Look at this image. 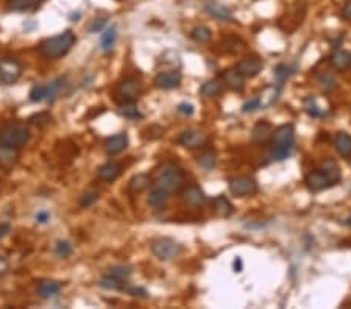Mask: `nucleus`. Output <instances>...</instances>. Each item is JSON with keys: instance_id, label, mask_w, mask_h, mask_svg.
<instances>
[{"instance_id": "1", "label": "nucleus", "mask_w": 351, "mask_h": 309, "mask_svg": "<svg viewBox=\"0 0 351 309\" xmlns=\"http://www.w3.org/2000/svg\"><path fill=\"white\" fill-rule=\"evenodd\" d=\"M295 145V128L291 123L278 127L272 133V150L270 158L273 161H284L291 156Z\"/></svg>"}, {"instance_id": "2", "label": "nucleus", "mask_w": 351, "mask_h": 309, "mask_svg": "<svg viewBox=\"0 0 351 309\" xmlns=\"http://www.w3.org/2000/svg\"><path fill=\"white\" fill-rule=\"evenodd\" d=\"M75 42H77V38L74 35V31L66 30L56 36H52L49 39L42 41L39 45V52L47 59H59L71 52V48L75 45Z\"/></svg>"}, {"instance_id": "3", "label": "nucleus", "mask_w": 351, "mask_h": 309, "mask_svg": "<svg viewBox=\"0 0 351 309\" xmlns=\"http://www.w3.org/2000/svg\"><path fill=\"white\" fill-rule=\"evenodd\" d=\"M184 172L180 166L173 164V162H166L156 172V183L159 188L166 189L169 194L177 192L184 184Z\"/></svg>"}, {"instance_id": "4", "label": "nucleus", "mask_w": 351, "mask_h": 309, "mask_svg": "<svg viewBox=\"0 0 351 309\" xmlns=\"http://www.w3.org/2000/svg\"><path fill=\"white\" fill-rule=\"evenodd\" d=\"M30 139V130L25 123H8L0 128V147L19 149Z\"/></svg>"}, {"instance_id": "5", "label": "nucleus", "mask_w": 351, "mask_h": 309, "mask_svg": "<svg viewBox=\"0 0 351 309\" xmlns=\"http://www.w3.org/2000/svg\"><path fill=\"white\" fill-rule=\"evenodd\" d=\"M152 253L161 261H172L181 255V245L170 237H158L152 242Z\"/></svg>"}, {"instance_id": "6", "label": "nucleus", "mask_w": 351, "mask_h": 309, "mask_svg": "<svg viewBox=\"0 0 351 309\" xmlns=\"http://www.w3.org/2000/svg\"><path fill=\"white\" fill-rule=\"evenodd\" d=\"M141 94V83L139 80H136L134 77H128L122 80L117 85L116 91H114V99L119 103H125V102H134Z\"/></svg>"}, {"instance_id": "7", "label": "nucleus", "mask_w": 351, "mask_h": 309, "mask_svg": "<svg viewBox=\"0 0 351 309\" xmlns=\"http://www.w3.org/2000/svg\"><path fill=\"white\" fill-rule=\"evenodd\" d=\"M22 77V64L13 58L0 61V85L8 86L16 83Z\"/></svg>"}, {"instance_id": "8", "label": "nucleus", "mask_w": 351, "mask_h": 309, "mask_svg": "<svg viewBox=\"0 0 351 309\" xmlns=\"http://www.w3.org/2000/svg\"><path fill=\"white\" fill-rule=\"evenodd\" d=\"M230 192L234 197H248V195H254L258 192V183L250 176H234L228 181Z\"/></svg>"}, {"instance_id": "9", "label": "nucleus", "mask_w": 351, "mask_h": 309, "mask_svg": "<svg viewBox=\"0 0 351 309\" xmlns=\"http://www.w3.org/2000/svg\"><path fill=\"white\" fill-rule=\"evenodd\" d=\"M181 83V74L178 71H166V72H159L155 77V86L164 91H170L178 88Z\"/></svg>"}, {"instance_id": "10", "label": "nucleus", "mask_w": 351, "mask_h": 309, "mask_svg": "<svg viewBox=\"0 0 351 309\" xmlns=\"http://www.w3.org/2000/svg\"><path fill=\"white\" fill-rule=\"evenodd\" d=\"M236 69L247 78H254L262 71V61L258 56H245L237 63Z\"/></svg>"}, {"instance_id": "11", "label": "nucleus", "mask_w": 351, "mask_h": 309, "mask_svg": "<svg viewBox=\"0 0 351 309\" xmlns=\"http://www.w3.org/2000/svg\"><path fill=\"white\" fill-rule=\"evenodd\" d=\"M178 144L186 149H200L206 144V135L198 130H186L180 135Z\"/></svg>"}, {"instance_id": "12", "label": "nucleus", "mask_w": 351, "mask_h": 309, "mask_svg": "<svg viewBox=\"0 0 351 309\" xmlns=\"http://www.w3.org/2000/svg\"><path fill=\"white\" fill-rule=\"evenodd\" d=\"M126 147H128V135L126 133H119L114 136H109L105 141V152L109 156H114V155L123 152Z\"/></svg>"}, {"instance_id": "13", "label": "nucleus", "mask_w": 351, "mask_h": 309, "mask_svg": "<svg viewBox=\"0 0 351 309\" xmlns=\"http://www.w3.org/2000/svg\"><path fill=\"white\" fill-rule=\"evenodd\" d=\"M306 186L312 191V192H318V191H323V189H328L331 188V181H329V178L320 170V169H317L315 172H311L306 175Z\"/></svg>"}, {"instance_id": "14", "label": "nucleus", "mask_w": 351, "mask_h": 309, "mask_svg": "<svg viewBox=\"0 0 351 309\" xmlns=\"http://www.w3.org/2000/svg\"><path fill=\"white\" fill-rule=\"evenodd\" d=\"M183 200L187 205H192V206H200L204 203L206 200V195L203 192V189L197 184H190L183 191Z\"/></svg>"}, {"instance_id": "15", "label": "nucleus", "mask_w": 351, "mask_h": 309, "mask_svg": "<svg viewBox=\"0 0 351 309\" xmlns=\"http://www.w3.org/2000/svg\"><path fill=\"white\" fill-rule=\"evenodd\" d=\"M318 169H320L329 178V181H331L332 186L339 184V181H340V169H339V164L336 161L331 159V158H326V159H323L320 162Z\"/></svg>"}, {"instance_id": "16", "label": "nucleus", "mask_w": 351, "mask_h": 309, "mask_svg": "<svg viewBox=\"0 0 351 309\" xmlns=\"http://www.w3.org/2000/svg\"><path fill=\"white\" fill-rule=\"evenodd\" d=\"M223 80L230 89L236 91V92H241L245 88V77L239 72L237 69H228L223 72Z\"/></svg>"}, {"instance_id": "17", "label": "nucleus", "mask_w": 351, "mask_h": 309, "mask_svg": "<svg viewBox=\"0 0 351 309\" xmlns=\"http://www.w3.org/2000/svg\"><path fill=\"white\" fill-rule=\"evenodd\" d=\"M169 192L166 191V189H163V188H155L152 192H150V195H149V199H147V203H149V206H152L153 209H163L166 205H167V202H169Z\"/></svg>"}, {"instance_id": "18", "label": "nucleus", "mask_w": 351, "mask_h": 309, "mask_svg": "<svg viewBox=\"0 0 351 309\" xmlns=\"http://www.w3.org/2000/svg\"><path fill=\"white\" fill-rule=\"evenodd\" d=\"M272 125L268 122H258L256 125L253 127V132H251V139L258 144H264L267 142L270 138H272Z\"/></svg>"}, {"instance_id": "19", "label": "nucleus", "mask_w": 351, "mask_h": 309, "mask_svg": "<svg viewBox=\"0 0 351 309\" xmlns=\"http://www.w3.org/2000/svg\"><path fill=\"white\" fill-rule=\"evenodd\" d=\"M329 61H331V66L334 69L339 71V72H343L348 68H351V53L346 50H336L331 55Z\"/></svg>"}, {"instance_id": "20", "label": "nucleus", "mask_w": 351, "mask_h": 309, "mask_svg": "<svg viewBox=\"0 0 351 309\" xmlns=\"http://www.w3.org/2000/svg\"><path fill=\"white\" fill-rule=\"evenodd\" d=\"M120 172H122V169L117 162H105V164L99 169V178L102 181L113 183L114 180L119 178Z\"/></svg>"}, {"instance_id": "21", "label": "nucleus", "mask_w": 351, "mask_h": 309, "mask_svg": "<svg viewBox=\"0 0 351 309\" xmlns=\"http://www.w3.org/2000/svg\"><path fill=\"white\" fill-rule=\"evenodd\" d=\"M213 209L214 213L220 217H230L234 213V206L231 202L225 197V195H217L213 200Z\"/></svg>"}, {"instance_id": "22", "label": "nucleus", "mask_w": 351, "mask_h": 309, "mask_svg": "<svg viewBox=\"0 0 351 309\" xmlns=\"http://www.w3.org/2000/svg\"><path fill=\"white\" fill-rule=\"evenodd\" d=\"M206 13H208L209 16H213L214 19H219V21H223V22H230L233 21V13L230 8H227L225 5H220V4H208L206 5Z\"/></svg>"}, {"instance_id": "23", "label": "nucleus", "mask_w": 351, "mask_h": 309, "mask_svg": "<svg viewBox=\"0 0 351 309\" xmlns=\"http://www.w3.org/2000/svg\"><path fill=\"white\" fill-rule=\"evenodd\" d=\"M334 147L343 158H351V136L346 133H337L334 138Z\"/></svg>"}, {"instance_id": "24", "label": "nucleus", "mask_w": 351, "mask_h": 309, "mask_svg": "<svg viewBox=\"0 0 351 309\" xmlns=\"http://www.w3.org/2000/svg\"><path fill=\"white\" fill-rule=\"evenodd\" d=\"M150 183H152L150 175H147V173H137V175H134L131 180H130L128 189L133 194H139L142 191H146L150 186Z\"/></svg>"}, {"instance_id": "25", "label": "nucleus", "mask_w": 351, "mask_h": 309, "mask_svg": "<svg viewBox=\"0 0 351 309\" xmlns=\"http://www.w3.org/2000/svg\"><path fill=\"white\" fill-rule=\"evenodd\" d=\"M41 0H8L7 2V8L10 11H16V13H22V11H30L39 7Z\"/></svg>"}, {"instance_id": "26", "label": "nucleus", "mask_w": 351, "mask_h": 309, "mask_svg": "<svg viewBox=\"0 0 351 309\" xmlns=\"http://www.w3.org/2000/svg\"><path fill=\"white\" fill-rule=\"evenodd\" d=\"M117 114L125 117V119H130V120H136V119H142V114L139 108L136 106L134 102H125L120 103L117 108Z\"/></svg>"}, {"instance_id": "27", "label": "nucleus", "mask_w": 351, "mask_h": 309, "mask_svg": "<svg viewBox=\"0 0 351 309\" xmlns=\"http://www.w3.org/2000/svg\"><path fill=\"white\" fill-rule=\"evenodd\" d=\"M61 289V284L58 281H52V280H45L41 281L38 286V294L42 298H52L55 295H58V292Z\"/></svg>"}, {"instance_id": "28", "label": "nucleus", "mask_w": 351, "mask_h": 309, "mask_svg": "<svg viewBox=\"0 0 351 309\" xmlns=\"http://www.w3.org/2000/svg\"><path fill=\"white\" fill-rule=\"evenodd\" d=\"M116 38H117L116 27L113 25V27L106 28L102 33V38H100V48H102V50H105V52L111 50V48H113L114 44H116Z\"/></svg>"}, {"instance_id": "29", "label": "nucleus", "mask_w": 351, "mask_h": 309, "mask_svg": "<svg viewBox=\"0 0 351 309\" xmlns=\"http://www.w3.org/2000/svg\"><path fill=\"white\" fill-rule=\"evenodd\" d=\"M190 38H192L195 42L206 44V42L211 41L213 31H211L208 27H206V25H197L195 28H192V31H190Z\"/></svg>"}, {"instance_id": "30", "label": "nucleus", "mask_w": 351, "mask_h": 309, "mask_svg": "<svg viewBox=\"0 0 351 309\" xmlns=\"http://www.w3.org/2000/svg\"><path fill=\"white\" fill-rule=\"evenodd\" d=\"M18 161V153L14 149L10 147H0V166L4 169H10Z\"/></svg>"}, {"instance_id": "31", "label": "nucleus", "mask_w": 351, "mask_h": 309, "mask_svg": "<svg viewBox=\"0 0 351 309\" xmlns=\"http://www.w3.org/2000/svg\"><path fill=\"white\" fill-rule=\"evenodd\" d=\"M64 85H66V78H64V77H59V78L53 80L52 83L45 85V86H47V99H45V100L53 102V100L56 99V97H58L59 91L62 89V86H64Z\"/></svg>"}, {"instance_id": "32", "label": "nucleus", "mask_w": 351, "mask_h": 309, "mask_svg": "<svg viewBox=\"0 0 351 309\" xmlns=\"http://www.w3.org/2000/svg\"><path fill=\"white\" fill-rule=\"evenodd\" d=\"M198 164L204 169V170H211L216 167L217 164V156H216V152L213 150H206L203 152L200 156H198Z\"/></svg>"}, {"instance_id": "33", "label": "nucleus", "mask_w": 351, "mask_h": 309, "mask_svg": "<svg viewBox=\"0 0 351 309\" xmlns=\"http://www.w3.org/2000/svg\"><path fill=\"white\" fill-rule=\"evenodd\" d=\"M200 92L203 97H216L222 92V85L217 80H209L203 83V86L200 88Z\"/></svg>"}, {"instance_id": "34", "label": "nucleus", "mask_w": 351, "mask_h": 309, "mask_svg": "<svg viewBox=\"0 0 351 309\" xmlns=\"http://www.w3.org/2000/svg\"><path fill=\"white\" fill-rule=\"evenodd\" d=\"M99 284L103 287V289H108V290H120L123 289V283L120 278H116V276L113 275H105L103 278H100Z\"/></svg>"}, {"instance_id": "35", "label": "nucleus", "mask_w": 351, "mask_h": 309, "mask_svg": "<svg viewBox=\"0 0 351 309\" xmlns=\"http://www.w3.org/2000/svg\"><path fill=\"white\" fill-rule=\"evenodd\" d=\"M318 83H320V86H322V89H325V91H332L334 88L337 86V81H336V78H334V75L332 74H329V72H323V74H320L318 75Z\"/></svg>"}, {"instance_id": "36", "label": "nucleus", "mask_w": 351, "mask_h": 309, "mask_svg": "<svg viewBox=\"0 0 351 309\" xmlns=\"http://www.w3.org/2000/svg\"><path fill=\"white\" fill-rule=\"evenodd\" d=\"M47 99V86L45 85H35L30 91V100L39 103Z\"/></svg>"}, {"instance_id": "37", "label": "nucleus", "mask_w": 351, "mask_h": 309, "mask_svg": "<svg viewBox=\"0 0 351 309\" xmlns=\"http://www.w3.org/2000/svg\"><path fill=\"white\" fill-rule=\"evenodd\" d=\"M55 253L59 258H69L72 255V245L67 240H58L55 245Z\"/></svg>"}, {"instance_id": "38", "label": "nucleus", "mask_w": 351, "mask_h": 309, "mask_svg": "<svg viewBox=\"0 0 351 309\" xmlns=\"http://www.w3.org/2000/svg\"><path fill=\"white\" fill-rule=\"evenodd\" d=\"M97 200H99V192L89 191V192H85V194L82 195V199H80V205H82L83 208H89V206H92Z\"/></svg>"}, {"instance_id": "39", "label": "nucleus", "mask_w": 351, "mask_h": 309, "mask_svg": "<svg viewBox=\"0 0 351 309\" xmlns=\"http://www.w3.org/2000/svg\"><path fill=\"white\" fill-rule=\"evenodd\" d=\"M131 267H128V266H116V267H113V269H109V273L113 275V276H116V278H120V280H123V278H128V276L131 275Z\"/></svg>"}, {"instance_id": "40", "label": "nucleus", "mask_w": 351, "mask_h": 309, "mask_svg": "<svg viewBox=\"0 0 351 309\" xmlns=\"http://www.w3.org/2000/svg\"><path fill=\"white\" fill-rule=\"evenodd\" d=\"M292 72H291V69L286 66V64H279V66L275 69V77H276V80H278V83L279 85H283L284 81L289 78V75H291Z\"/></svg>"}, {"instance_id": "41", "label": "nucleus", "mask_w": 351, "mask_h": 309, "mask_svg": "<svg viewBox=\"0 0 351 309\" xmlns=\"http://www.w3.org/2000/svg\"><path fill=\"white\" fill-rule=\"evenodd\" d=\"M305 108H306V112H308L311 117H320V116H323V112L320 111V108L315 105L314 99H308Z\"/></svg>"}, {"instance_id": "42", "label": "nucleus", "mask_w": 351, "mask_h": 309, "mask_svg": "<svg viewBox=\"0 0 351 309\" xmlns=\"http://www.w3.org/2000/svg\"><path fill=\"white\" fill-rule=\"evenodd\" d=\"M259 108H261V100L259 99H253V100L247 102L242 109H244V112H253V111H256Z\"/></svg>"}, {"instance_id": "43", "label": "nucleus", "mask_w": 351, "mask_h": 309, "mask_svg": "<svg viewBox=\"0 0 351 309\" xmlns=\"http://www.w3.org/2000/svg\"><path fill=\"white\" fill-rule=\"evenodd\" d=\"M177 109H178V112H181L183 116H192L194 114V106L190 103H186V102L180 103Z\"/></svg>"}, {"instance_id": "44", "label": "nucleus", "mask_w": 351, "mask_h": 309, "mask_svg": "<svg viewBox=\"0 0 351 309\" xmlns=\"http://www.w3.org/2000/svg\"><path fill=\"white\" fill-rule=\"evenodd\" d=\"M106 25V19H95L94 24L89 27V30L92 31V33H99V31H102Z\"/></svg>"}, {"instance_id": "45", "label": "nucleus", "mask_w": 351, "mask_h": 309, "mask_svg": "<svg viewBox=\"0 0 351 309\" xmlns=\"http://www.w3.org/2000/svg\"><path fill=\"white\" fill-rule=\"evenodd\" d=\"M128 292H130V295H133V297H147V290L142 289V287H133Z\"/></svg>"}, {"instance_id": "46", "label": "nucleus", "mask_w": 351, "mask_h": 309, "mask_svg": "<svg viewBox=\"0 0 351 309\" xmlns=\"http://www.w3.org/2000/svg\"><path fill=\"white\" fill-rule=\"evenodd\" d=\"M50 220V214L47 213V211H41V213L36 214V222L38 223H47Z\"/></svg>"}, {"instance_id": "47", "label": "nucleus", "mask_w": 351, "mask_h": 309, "mask_svg": "<svg viewBox=\"0 0 351 309\" xmlns=\"http://www.w3.org/2000/svg\"><path fill=\"white\" fill-rule=\"evenodd\" d=\"M342 16L346 19V21H351V0H348V2L343 5L342 8Z\"/></svg>"}, {"instance_id": "48", "label": "nucleus", "mask_w": 351, "mask_h": 309, "mask_svg": "<svg viewBox=\"0 0 351 309\" xmlns=\"http://www.w3.org/2000/svg\"><path fill=\"white\" fill-rule=\"evenodd\" d=\"M11 230V226L8 223H0V239H4Z\"/></svg>"}, {"instance_id": "49", "label": "nucleus", "mask_w": 351, "mask_h": 309, "mask_svg": "<svg viewBox=\"0 0 351 309\" xmlns=\"http://www.w3.org/2000/svg\"><path fill=\"white\" fill-rule=\"evenodd\" d=\"M234 272H242V259L241 258L234 259Z\"/></svg>"}, {"instance_id": "50", "label": "nucleus", "mask_w": 351, "mask_h": 309, "mask_svg": "<svg viewBox=\"0 0 351 309\" xmlns=\"http://www.w3.org/2000/svg\"><path fill=\"white\" fill-rule=\"evenodd\" d=\"M348 225H351V219H348V222H346Z\"/></svg>"}]
</instances>
